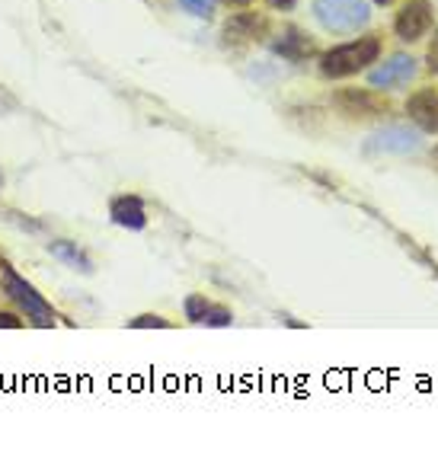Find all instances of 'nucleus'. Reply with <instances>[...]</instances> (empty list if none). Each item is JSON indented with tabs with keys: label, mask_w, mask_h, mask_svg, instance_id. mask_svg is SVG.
Segmentation results:
<instances>
[{
	"label": "nucleus",
	"mask_w": 438,
	"mask_h": 476,
	"mask_svg": "<svg viewBox=\"0 0 438 476\" xmlns=\"http://www.w3.org/2000/svg\"><path fill=\"white\" fill-rule=\"evenodd\" d=\"M381 58V36H359V39L337 45L320 55V74L329 80L355 77Z\"/></svg>",
	"instance_id": "f257e3e1"
},
{
	"label": "nucleus",
	"mask_w": 438,
	"mask_h": 476,
	"mask_svg": "<svg viewBox=\"0 0 438 476\" xmlns=\"http://www.w3.org/2000/svg\"><path fill=\"white\" fill-rule=\"evenodd\" d=\"M311 7L317 23L327 32H337V36L365 29L368 20H371V4L368 0H313Z\"/></svg>",
	"instance_id": "f03ea898"
},
{
	"label": "nucleus",
	"mask_w": 438,
	"mask_h": 476,
	"mask_svg": "<svg viewBox=\"0 0 438 476\" xmlns=\"http://www.w3.org/2000/svg\"><path fill=\"white\" fill-rule=\"evenodd\" d=\"M0 266H4V291L13 297L16 304L23 307L26 317H29V320L36 323V327H42V329L55 327V311H52V304H48L45 297L32 288L23 275H16L13 269L7 266V262H0Z\"/></svg>",
	"instance_id": "7ed1b4c3"
},
{
	"label": "nucleus",
	"mask_w": 438,
	"mask_h": 476,
	"mask_svg": "<svg viewBox=\"0 0 438 476\" xmlns=\"http://www.w3.org/2000/svg\"><path fill=\"white\" fill-rule=\"evenodd\" d=\"M333 106L349 118H377L391 112V100L375 86H368V90H355V86L353 90H339V93H333Z\"/></svg>",
	"instance_id": "20e7f679"
},
{
	"label": "nucleus",
	"mask_w": 438,
	"mask_h": 476,
	"mask_svg": "<svg viewBox=\"0 0 438 476\" xmlns=\"http://www.w3.org/2000/svg\"><path fill=\"white\" fill-rule=\"evenodd\" d=\"M432 26H435V10H432L429 0H407L400 7L397 20H393V32H397L403 42H419L423 36H429Z\"/></svg>",
	"instance_id": "39448f33"
},
{
	"label": "nucleus",
	"mask_w": 438,
	"mask_h": 476,
	"mask_svg": "<svg viewBox=\"0 0 438 476\" xmlns=\"http://www.w3.org/2000/svg\"><path fill=\"white\" fill-rule=\"evenodd\" d=\"M416 70H419L416 58L407 55V52H397V55H391L387 61H381L377 68L368 70V84L375 86V90H381V93L384 90H400V86L416 77Z\"/></svg>",
	"instance_id": "423d86ee"
},
{
	"label": "nucleus",
	"mask_w": 438,
	"mask_h": 476,
	"mask_svg": "<svg viewBox=\"0 0 438 476\" xmlns=\"http://www.w3.org/2000/svg\"><path fill=\"white\" fill-rule=\"evenodd\" d=\"M419 144L423 141H419L416 132H410L403 125H391L368 138L365 154H413V150H419Z\"/></svg>",
	"instance_id": "0eeeda50"
},
{
	"label": "nucleus",
	"mask_w": 438,
	"mask_h": 476,
	"mask_svg": "<svg viewBox=\"0 0 438 476\" xmlns=\"http://www.w3.org/2000/svg\"><path fill=\"white\" fill-rule=\"evenodd\" d=\"M269 36V20L266 13L256 10H237L234 16L224 20V39L227 42H259Z\"/></svg>",
	"instance_id": "6e6552de"
},
{
	"label": "nucleus",
	"mask_w": 438,
	"mask_h": 476,
	"mask_svg": "<svg viewBox=\"0 0 438 476\" xmlns=\"http://www.w3.org/2000/svg\"><path fill=\"white\" fill-rule=\"evenodd\" d=\"M272 52L275 55H282L285 61H307V58L317 55V45L313 39L307 36L304 29H297V26H288V29L279 32V39L272 42Z\"/></svg>",
	"instance_id": "1a4fd4ad"
},
{
	"label": "nucleus",
	"mask_w": 438,
	"mask_h": 476,
	"mask_svg": "<svg viewBox=\"0 0 438 476\" xmlns=\"http://www.w3.org/2000/svg\"><path fill=\"white\" fill-rule=\"evenodd\" d=\"M407 112L423 132L438 134V93L432 86H423V90H416V93L410 96Z\"/></svg>",
	"instance_id": "9d476101"
},
{
	"label": "nucleus",
	"mask_w": 438,
	"mask_h": 476,
	"mask_svg": "<svg viewBox=\"0 0 438 476\" xmlns=\"http://www.w3.org/2000/svg\"><path fill=\"white\" fill-rule=\"evenodd\" d=\"M110 218L126 230H144L148 227V208L138 196H118L110 205Z\"/></svg>",
	"instance_id": "9b49d317"
},
{
	"label": "nucleus",
	"mask_w": 438,
	"mask_h": 476,
	"mask_svg": "<svg viewBox=\"0 0 438 476\" xmlns=\"http://www.w3.org/2000/svg\"><path fill=\"white\" fill-rule=\"evenodd\" d=\"M48 253H52L58 262H64L68 269H74V272H84V275L93 272V262H90V256H86V253L80 250L74 240H52V243H48Z\"/></svg>",
	"instance_id": "f8f14e48"
},
{
	"label": "nucleus",
	"mask_w": 438,
	"mask_h": 476,
	"mask_svg": "<svg viewBox=\"0 0 438 476\" xmlns=\"http://www.w3.org/2000/svg\"><path fill=\"white\" fill-rule=\"evenodd\" d=\"M212 304L215 301H208L205 294H189L186 301H182V313H186L189 323H205V317H208Z\"/></svg>",
	"instance_id": "ddd939ff"
},
{
	"label": "nucleus",
	"mask_w": 438,
	"mask_h": 476,
	"mask_svg": "<svg viewBox=\"0 0 438 476\" xmlns=\"http://www.w3.org/2000/svg\"><path fill=\"white\" fill-rule=\"evenodd\" d=\"M132 329H170V320H164L160 313H142V317H134L128 320Z\"/></svg>",
	"instance_id": "4468645a"
},
{
	"label": "nucleus",
	"mask_w": 438,
	"mask_h": 476,
	"mask_svg": "<svg viewBox=\"0 0 438 476\" xmlns=\"http://www.w3.org/2000/svg\"><path fill=\"white\" fill-rule=\"evenodd\" d=\"M215 4H218V0H180L182 10H189L192 16H202V20H208V16L215 13Z\"/></svg>",
	"instance_id": "2eb2a0df"
},
{
	"label": "nucleus",
	"mask_w": 438,
	"mask_h": 476,
	"mask_svg": "<svg viewBox=\"0 0 438 476\" xmlns=\"http://www.w3.org/2000/svg\"><path fill=\"white\" fill-rule=\"evenodd\" d=\"M426 68H429L432 74H438V29L429 42V52H426Z\"/></svg>",
	"instance_id": "dca6fc26"
},
{
	"label": "nucleus",
	"mask_w": 438,
	"mask_h": 476,
	"mask_svg": "<svg viewBox=\"0 0 438 476\" xmlns=\"http://www.w3.org/2000/svg\"><path fill=\"white\" fill-rule=\"evenodd\" d=\"M20 327H23L20 317H13V313H0V329H20Z\"/></svg>",
	"instance_id": "f3484780"
},
{
	"label": "nucleus",
	"mask_w": 438,
	"mask_h": 476,
	"mask_svg": "<svg viewBox=\"0 0 438 476\" xmlns=\"http://www.w3.org/2000/svg\"><path fill=\"white\" fill-rule=\"evenodd\" d=\"M266 4H269L272 10H282V13H288V10L297 7V0H266Z\"/></svg>",
	"instance_id": "a211bd4d"
},
{
	"label": "nucleus",
	"mask_w": 438,
	"mask_h": 476,
	"mask_svg": "<svg viewBox=\"0 0 438 476\" xmlns=\"http://www.w3.org/2000/svg\"><path fill=\"white\" fill-rule=\"evenodd\" d=\"M224 4H231V7H250L253 0H224Z\"/></svg>",
	"instance_id": "6ab92c4d"
},
{
	"label": "nucleus",
	"mask_w": 438,
	"mask_h": 476,
	"mask_svg": "<svg viewBox=\"0 0 438 476\" xmlns=\"http://www.w3.org/2000/svg\"><path fill=\"white\" fill-rule=\"evenodd\" d=\"M432 164L438 166V144H435V148H432Z\"/></svg>",
	"instance_id": "aec40b11"
},
{
	"label": "nucleus",
	"mask_w": 438,
	"mask_h": 476,
	"mask_svg": "<svg viewBox=\"0 0 438 476\" xmlns=\"http://www.w3.org/2000/svg\"><path fill=\"white\" fill-rule=\"evenodd\" d=\"M375 4H381V7H387V4H393V0H375Z\"/></svg>",
	"instance_id": "412c9836"
}]
</instances>
